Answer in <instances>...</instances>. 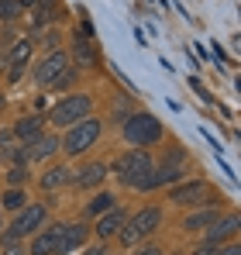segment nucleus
Returning <instances> with one entry per match:
<instances>
[{
    "label": "nucleus",
    "mask_w": 241,
    "mask_h": 255,
    "mask_svg": "<svg viewBox=\"0 0 241 255\" xmlns=\"http://www.w3.org/2000/svg\"><path fill=\"white\" fill-rule=\"evenodd\" d=\"M114 172H118V179L124 186L141 190V183L155 172V162H152V155L145 148H131V152H124L118 162H114Z\"/></svg>",
    "instance_id": "f257e3e1"
},
{
    "label": "nucleus",
    "mask_w": 241,
    "mask_h": 255,
    "mask_svg": "<svg viewBox=\"0 0 241 255\" xmlns=\"http://www.w3.org/2000/svg\"><path fill=\"white\" fill-rule=\"evenodd\" d=\"M90 111H93V97L90 93H73V97L59 100L52 107V114H45V121H52L55 128H73L80 125L83 118H90Z\"/></svg>",
    "instance_id": "f03ea898"
},
{
    "label": "nucleus",
    "mask_w": 241,
    "mask_h": 255,
    "mask_svg": "<svg viewBox=\"0 0 241 255\" xmlns=\"http://www.w3.org/2000/svg\"><path fill=\"white\" fill-rule=\"evenodd\" d=\"M120 131H124V141L134 145V148L155 145L162 138V125H159V118H152V114H131V118H124Z\"/></svg>",
    "instance_id": "7ed1b4c3"
},
{
    "label": "nucleus",
    "mask_w": 241,
    "mask_h": 255,
    "mask_svg": "<svg viewBox=\"0 0 241 255\" xmlns=\"http://www.w3.org/2000/svg\"><path fill=\"white\" fill-rule=\"evenodd\" d=\"M159 224H162V211L159 207H145V211H138L131 221H124V228H120L118 235H120V245H138L141 238H148L152 231H159Z\"/></svg>",
    "instance_id": "20e7f679"
},
{
    "label": "nucleus",
    "mask_w": 241,
    "mask_h": 255,
    "mask_svg": "<svg viewBox=\"0 0 241 255\" xmlns=\"http://www.w3.org/2000/svg\"><path fill=\"white\" fill-rule=\"evenodd\" d=\"M169 200L179 204V207H200V204H221V193H217L210 183L193 179V183L172 186V190H169Z\"/></svg>",
    "instance_id": "39448f33"
},
{
    "label": "nucleus",
    "mask_w": 241,
    "mask_h": 255,
    "mask_svg": "<svg viewBox=\"0 0 241 255\" xmlns=\"http://www.w3.org/2000/svg\"><path fill=\"white\" fill-rule=\"evenodd\" d=\"M41 224H45V207H41V204H28V207H21V211H17V221L10 224V231H0V242L14 245L17 238L35 235Z\"/></svg>",
    "instance_id": "423d86ee"
},
{
    "label": "nucleus",
    "mask_w": 241,
    "mask_h": 255,
    "mask_svg": "<svg viewBox=\"0 0 241 255\" xmlns=\"http://www.w3.org/2000/svg\"><path fill=\"white\" fill-rule=\"evenodd\" d=\"M100 138V121L90 114V118H83L80 125L69 128V134H66V141H62V148L69 152V155H80L86 148H93V141Z\"/></svg>",
    "instance_id": "0eeeda50"
},
{
    "label": "nucleus",
    "mask_w": 241,
    "mask_h": 255,
    "mask_svg": "<svg viewBox=\"0 0 241 255\" xmlns=\"http://www.w3.org/2000/svg\"><path fill=\"white\" fill-rule=\"evenodd\" d=\"M69 69V59H66V52H59V48H52L45 59H41L38 66H35V80H38V86H52L62 73Z\"/></svg>",
    "instance_id": "6e6552de"
},
{
    "label": "nucleus",
    "mask_w": 241,
    "mask_h": 255,
    "mask_svg": "<svg viewBox=\"0 0 241 255\" xmlns=\"http://www.w3.org/2000/svg\"><path fill=\"white\" fill-rule=\"evenodd\" d=\"M17 141H24V145H31L35 138H41L45 134V114H28V118H21L17 125H14V131H10Z\"/></svg>",
    "instance_id": "1a4fd4ad"
},
{
    "label": "nucleus",
    "mask_w": 241,
    "mask_h": 255,
    "mask_svg": "<svg viewBox=\"0 0 241 255\" xmlns=\"http://www.w3.org/2000/svg\"><path fill=\"white\" fill-rule=\"evenodd\" d=\"M86 235H90L86 224H62V235H59V249H55V255H69L73 249H80L83 242H86Z\"/></svg>",
    "instance_id": "9d476101"
},
{
    "label": "nucleus",
    "mask_w": 241,
    "mask_h": 255,
    "mask_svg": "<svg viewBox=\"0 0 241 255\" xmlns=\"http://www.w3.org/2000/svg\"><path fill=\"white\" fill-rule=\"evenodd\" d=\"M238 214H228V217H221L217 224H210L207 228V245H221V242H228V238H235L238 235Z\"/></svg>",
    "instance_id": "9b49d317"
},
{
    "label": "nucleus",
    "mask_w": 241,
    "mask_h": 255,
    "mask_svg": "<svg viewBox=\"0 0 241 255\" xmlns=\"http://www.w3.org/2000/svg\"><path fill=\"white\" fill-rule=\"evenodd\" d=\"M59 235H62V224H52L48 231H41L38 238L31 242L28 255H55V249H59Z\"/></svg>",
    "instance_id": "f8f14e48"
},
{
    "label": "nucleus",
    "mask_w": 241,
    "mask_h": 255,
    "mask_svg": "<svg viewBox=\"0 0 241 255\" xmlns=\"http://www.w3.org/2000/svg\"><path fill=\"white\" fill-rule=\"evenodd\" d=\"M221 221V204L217 207H207V211H197V214H186L183 221V231H207L210 224Z\"/></svg>",
    "instance_id": "ddd939ff"
},
{
    "label": "nucleus",
    "mask_w": 241,
    "mask_h": 255,
    "mask_svg": "<svg viewBox=\"0 0 241 255\" xmlns=\"http://www.w3.org/2000/svg\"><path fill=\"white\" fill-rule=\"evenodd\" d=\"M80 190H86V186H100L104 179H107V166L104 162H90V166H83L76 176H69Z\"/></svg>",
    "instance_id": "4468645a"
},
{
    "label": "nucleus",
    "mask_w": 241,
    "mask_h": 255,
    "mask_svg": "<svg viewBox=\"0 0 241 255\" xmlns=\"http://www.w3.org/2000/svg\"><path fill=\"white\" fill-rule=\"evenodd\" d=\"M124 221H127V214L120 211V207H111L107 214H100V221H97V235H100V238L118 235L120 228H124Z\"/></svg>",
    "instance_id": "2eb2a0df"
},
{
    "label": "nucleus",
    "mask_w": 241,
    "mask_h": 255,
    "mask_svg": "<svg viewBox=\"0 0 241 255\" xmlns=\"http://www.w3.org/2000/svg\"><path fill=\"white\" fill-rule=\"evenodd\" d=\"M62 148V141L55 138V134H41V138H35L31 145H28V159H48V155H55Z\"/></svg>",
    "instance_id": "dca6fc26"
},
{
    "label": "nucleus",
    "mask_w": 241,
    "mask_h": 255,
    "mask_svg": "<svg viewBox=\"0 0 241 255\" xmlns=\"http://www.w3.org/2000/svg\"><path fill=\"white\" fill-rule=\"evenodd\" d=\"M28 59H31V42L24 38V42L14 45V52L3 59V62H10V80H17V76H21V69H24V62H28Z\"/></svg>",
    "instance_id": "f3484780"
},
{
    "label": "nucleus",
    "mask_w": 241,
    "mask_h": 255,
    "mask_svg": "<svg viewBox=\"0 0 241 255\" xmlns=\"http://www.w3.org/2000/svg\"><path fill=\"white\" fill-rule=\"evenodd\" d=\"M0 159L10 162V166H28V145L24 141H10L0 148Z\"/></svg>",
    "instance_id": "a211bd4d"
},
{
    "label": "nucleus",
    "mask_w": 241,
    "mask_h": 255,
    "mask_svg": "<svg viewBox=\"0 0 241 255\" xmlns=\"http://www.w3.org/2000/svg\"><path fill=\"white\" fill-rule=\"evenodd\" d=\"M62 183H69V169L66 166H52V169H45V176H41V190H59Z\"/></svg>",
    "instance_id": "6ab92c4d"
},
{
    "label": "nucleus",
    "mask_w": 241,
    "mask_h": 255,
    "mask_svg": "<svg viewBox=\"0 0 241 255\" xmlns=\"http://www.w3.org/2000/svg\"><path fill=\"white\" fill-rule=\"evenodd\" d=\"M111 207H118V197H114V193H97V197L86 204V214L97 217V214H107Z\"/></svg>",
    "instance_id": "aec40b11"
},
{
    "label": "nucleus",
    "mask_w": 241,
    "mask_h": 255,
    "mask_svg": "<svg viewBox=\"0 0 241 255\" xmlns=\"http://www.w3.org/2000/svg\"><path fill=\"white\" fill-rule=\"evenodd\" d=\"M73 55H76V62H83V66H97V48L90 45V38H76Z\"/></svg>",
    "instance_id": "412c9836"
},
{
    "label": "nucleus",
    "mask_w": 241,
    "mask_h": 255,
    "mask_svg": "<svg viewBox=\"0 0 241 255\" xmlns=\"http://www.w3.org/2000/svg\"><path fill=\"white\" fill-rule=\"evenodd\" d=\"M24 200H28V197H24V190H17V186H10V190L3 193V207H7V211H21Z\"/></svg>",
    "instance_id": "4be33fe9"
},
{
    "label": "nucleus",
    "mask_w": 241,
    "mask_h": 255,
    "mask_svg": "<svg viewBox=\"0 0 241 255\" xmlns=\"http://www.w3.org/2000/svg\"><path fill=\"white\" fill-rule=\"evenodd\" d=\"M21 14H24L21 10V0H0V21H14Z\"/></svg>",
    "instance_id": "5701e85b"
},
{
    "label": "nucleus",
    "mask_w": 241,
    "mask_h": 255,
    "mask_svg": "<svg viewBox=\"0 0 241 255\" xmlns=\"http://www.w3.org/2000/svg\"><path fill=\"white\" fill-rule=\"evenodd\" d=\"M7 183H10V186L28 183V166H10V169H7Z\"/></svg>",
    "instance_id": "b1692460"
},
{
    "label": "nucleus",
    "mask_w": 241,
    "mask_h": 255,
    "mask_svg": "<svg viewBox=\"0 0 241 255\" xmlns=\"http://www.w3.org/2000/svg\"><path fill=\"white\" fill-rule=\"evenodd\" d=\"M73 80H76V69H66V73H62V76L52 83V90H66V86L73 83Z\"/></svg>",
    "instance_id": "393cba45"
},
{
    "label": "nucleus",
    "mask_w": 241,
    "mask_h": 255,
    "mask_svg": "<svg viewBox=\"0 0 241 255\" xmlns=\"http://www.w3.org/2000/svg\"><path fill=\"white\" fill-rule=\"evenodd\" d=\"M193 255H221V245H203V249H197Z\"/></svg>",
    "instance_id": "a878e982"
},
{
    "label": "nucleus",
    "mask_w": 241,
    "mask_h": 255,
    "mask_svg": "<svg viewBox=\"0 0 241 255\" xmlns=\"http://www.w3.org/2000/svg\"><path fill=\"white\" fill-rule=\"evenodd\" d=\"M221 255H241V249H238V245H228V249L221 245Z\"/></svg>",
    "instance_id": "bb28decb"
},
{
    "label": "nucleus",
    "mask_w": 241,
    "mask_h": 255,
    "mask_svg": "<svg viewBox=\"0 0 241 255\" xmlns=\"http://www.w3.org/2000/svg\"><path fill=\"white\" fill-rule=\"evenodd\" d=\"M134 255H162V252L155 249V245H148V249H141V252H134Z\"/></svg>",
    "instance_id": "cd10ccee"
},
{
    "label": "nucleus",
    "mask_w": 241,
    "mask_h": 255,
    "mask_svg": "<svg viewBox=\"0 0 241 255\" xmlns=\"http://www.w3.org/2000/svg\"><path fill=\"white\" fill-rule=\"evenodd\" d=\"M86 255H107V249H104V245H97V249H86Z\"/></svg>",
    "instance_id": "c85d7f7f"
},
{
    "label": "nucleus",
    "mask_w": 241,
    "mask_h": 255,
    "mask_svg": "<svg viewBox=\"0 0 241 255\" xmlns=\"http://www.w3.org/2000/svg\"><path fill=\"white\" fill-rule=\"evenodd\" d=\"M3 255H24V249H17V245H10V249H7Z\"/></svg>",
    "instance_id": "c756f323"
},
{
    "label": "nucleus",
    "mask_w": 241,
    "mask_h": 255,
    "mask_svg": "<svg viewBox=\"0 0 241 255\" xmlns=\"http://www.w3.org/2000/svg\"><path fill=\"white\" fill-rule=\"evenodd\" d=\"M0 228H3V217H0Z\"/></svg>",
    "instance_id": "7c9ffc66"
},
{
    "label": "nucleus",
    "mask_w": 241,
    "mask_h": 255,
    "mask_svg": "<svg viewBox=\"0 0 241 255\" xmlns=\"http://www.w3.org/2000/svg\"><path fill=\"white\" fill-rule=\"evenodd\" d=\"M0 100H3V97H0Z\"/></svg>",
    "instance_id": "2f4dec72"
}]
</instances>
